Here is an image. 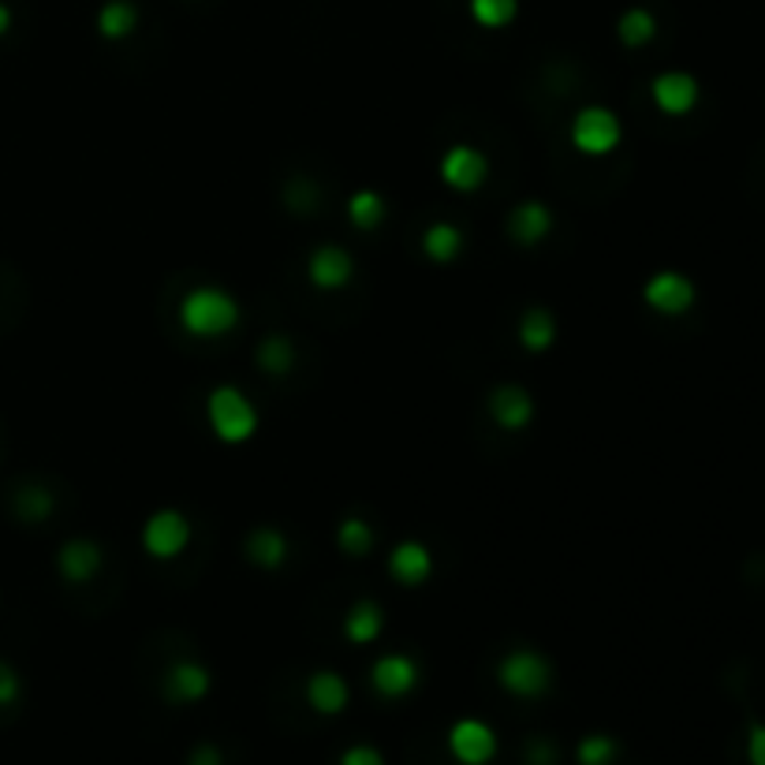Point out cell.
<instances>
[{"label":"cell","instance_id":"6da1fadb","mask_svg":"<svg viewBox=\"0 0 765 765\" xmlns=\"http://www.w3.org/2000/svg\"><path fill=\"white\" fill-rule=\"evenodd\" d=\"M179 321L190 337H225V332L239 321V307L228 291L220 288H198L179 303Z\"/></svg>","mask_w":765,"mask_h":765},{"label":"cell","instance_id":"7a4b0ae2","mask_svg":"<svg viewBox=\"0 0 765 765\" xmlns=\"http://www.w3.org/2000/svg\"><path fill=\"white\" fill-rule=\"evenodd\" d=\"M209 426L220 441H247L258 430V411L239 389L220 385L209 392Z\"/></svg>","mask_w":765,"mask_h":765},{"label":"cell","instance_id":"3957f363","mask_svg":"<svg viewBox=\"0 0 765 765\" xmlns=\"http://www.w3.org/2000/svg\"><path fill=\"white\" fill-rule=\"evenodd\" d=\"M552 680L549 661L535 650H511L505 661H500V683L505 691H511L516 699H538L546 694Z\"/></svg>","mask_w":765,"mask_h":765},{"label":"cell","instance_id":"277c9868","mask_svg":"<svg viewBox=\"0 0 765 765\" xmlns=\"http://www.w3.org/2000/svg\"><path fill=\"white\" fill-rule=\"evenodd\" d=\"M571 143L590 157L609 154V149H617V143H620V120L601 105L582 108V113L576 116V124H571Z\"/></svg>","mask_w":765,"mask_h":765},{"label":"cell","instance_id":"5b68a950","mask_svg":"<svg viewBox=\"0 0 765 765\" xmlns=\"http://www.w3.org/2000/svg\"><path fill=\"white\" fill-rule=\"evenodd\" d=\"M448 751L459 765H489L493 754H497V736L486 721H456L448 732Z\"/></svg>","mask_w":765,"mask_h":765},{"label":"cell","instance_id":"8992f818","mask_svg":"<svg viewBox=\"0 0 765 765\" xmlns=\"http://www.w3.org/2000/svg\"><path fill=\"white\" fill-rule=\"evenodd\" d=\"M187 541H190V523L173 508L149 516L146 530H143V546L149 557H157V560H168V557H176V552H184Z\"/></svg>","mask_w":765,"mask_h":765},{"label":"cell","instance_id":"52a82bcc","mask_svg":"<svg viewBox=\"0 0 765 765\" xmlns=\"http://www.w3.org/2000/svg\"><path fill=\"white\" fill-rule=\"evenodd\" d=\"M441 176H445V184L456 190H475L486 184L489 165L475 146H452L445 161H441Z\"/></svg>","mask_w":765,"mask_h":765},{"label":"cell","instance_id":"ba28073f","mask_svg":"<svg viewBox=\"0 0 765 765\" xmlns=\"http://www.w3.org/2000/svg\"><path fill=\"white\" fill-rule=\"evenodd\" d=\"M653 102L669 116H688L699 105V83L688 72H664L653 79Z\"/></svg>","mask_w":765,"mask_h":765},{"label":"cell","instance_id":"9c48e42d","mask_svg":"<svg viewBox=\"0 0 765 765\" xmlns=\"http://www.w3.org/2000/svg\"><path fill=\"white\" fill-rule=\"evenodd\" d=\"M370 683H374V691L385 694V699H404V694L418 683V664L404 658V653H389V658L374 661Z\"/></svg>","mask_w":765,"mask_h":765},{"label":"cell","instance_id":"30bf717a","mask_svg":"<svg viewBox=\"0 0 765 765\" xmlns=\"http://www.w3.org/2000/svg\"><path fill=\"white\" fill-rule=\"evenodd\" d=\"M647 303L661 314H683L694 303V285L683 273H658L647 285Z\"/></svg>","mask_w":765,"mask_h":765},{"label":"cell","instance_id":"8fae6325","mask_svg":"<svg viewBox=\"0 0 765 765\" xmlns=\"http://www.w3.org/2000/svg\"><path fill=\"white\" fill-rule=\"evenodd\" d=\"M489 415L497 418V426L505 430H523L535 415V400L527 396V389L519 385H500L489 392Z\"/></svg>","mask_w":765,"mask_h":765},{"label":"cell","instance_id":"7c38bea8","mask_svg":"<svg viewBox=\"0 0 765 765\" xmlns=\"http://www.w3.org/2000/svg\"><path fill=\"white\" fill-rule=\"evenodd\" d=\"M351 273H355V266H351V255L340 247H318L314 255H310V280H314L318 288L325 291H337L344 288Z\"/></svg>","mask_w":765,"mask_h":765},{"label":"cell","instance_id":"4fadbf2b","mask_svg":"<svg viewBox=\"0 0 765 765\" xmlns=\"http://www.w3.org/2000/svg\"><path fill=\"white\" fill-rule=\"evenodd\" d=\"M549 228H552V214L541 203H523V206L511 209V217H508L511 239L523 244V247L541 244V239L549 236Z\"/></svg>","mask_w":765,"mask_h":765},{"label":"cell","instance_id":"5bb4252c","mask_svg":"<svg viewBox=\"0 0 765 765\" xmlns=\"http://www.w3.org/2000/svg\"><path fill=\"white\" fill-rule=\"evenodd\" d=\"M165 691H168V699H176V702H198V699H206V691H209V672L195 661H179L168 669Z\"/></svg>","mask_w":765,"mask_h":765},{"label":"cell","instance_id":"9a60e30c","mask_svg":"<svg viewBox=\"0 0 765 765\" xmlns=\"http://www.w3.org/2000/svg\"><path fill=\"white\" fill-rule=\"evenodd\" d=\"M348 699H351V691H348L344 676H337V672H314L310 683H307V702L318 713H325V717L344 710Z\"/></svg>","mask_w":765,"mask_h":765},{"label":"cell","instance_id":"2e32d148","mask_svg":"<svg viewBox=\"0 0 765 765\" xmlns=\"http://www.w3.org/2000/svg\"><path fill=\"white\" fill-rule=\"evenodd\" d=\"M430 568H434V560H430V552L422 549L418 541H404V546L392 549L389 571H392V579L404 582V587H418V582L430 576Z\"/></svg>","mask_w":765,"mask_h":765},{"label":"cell","instance_id":"e0dca14e","mask_svg":"<svg viewBox=\"0 0 765 765\" xmlns=\"http://www.w3.org/2000/svg\"><path fill=\"white\" fill-rule=\"evenodd\" d=\"M97 568H102V549H97L94 541L75 538L60 549V571H64L72 582H86Z\"/></svg>","mask_w":765,"mask_h":765},{"label":"cell","instance_id":"ac0fdd59","mask_svg":"<svg viewBox=\"0 0 765 765\" xmlns=\"http://www.w3.org/2000/svg\"><path fill=\"white\" fill-rule=\"evenodd\" d=\"M381 628H385V612H381L374 601H359V606H351L348 620H344V631L351 642H374L381 635Z\"/></svg>","mask_w":765,"mask_h":765},{"label":"cell","instance_id":"d6986e66","mask_svg":"<svg viewBox=\"0 0 765 765\" xmlns=\"http://www.w3.org/2000/svg\"><path fill=\"white\" fill-rule=\"evenodd\" d=\"M617 34L628 49H642L658 38V19H653V12H647V8H631V12L620 15Z\"/></svg>","mask_w":765,"mask_h":765},{"label":"cell","instance_id":"ffe728a7","mask_svg":"<svg viewBox=\"0 0 765 765\" xmlns=\"http://www.w3.org/2000/svg\"><path fill=\"white\" fill-rule=\"evenodd\" d=\"M247 552H250V560L261 564V568H280V564H285V552H288V541L280 530L261 527L247 538Z\"/></svg>","mask_w":765,"mask_h":765},{"label":"cell","instance_id":"44dd1931","mask_svg":"<svg viewBox=\"0 0 765 765\" xmlns=\"http://www.w3.org/2000/svg\"><path fill=\"white\" fill-rule=\"evenodd\" d=\"M519 340L527 351H546L557 340V321L549 310H527L519 321Z\"/></svg>","mask_w":765,"mask_h":765},{"label":"cell","instance_id":"7402d4cb","mask_svg":"<svg viewBox=\"0 0 765 765\" xmlns=\"http://www.w3.org/2000/svg\"><path fill=\"white\" fill-rule=\"evenodd\" d=\"M135 27H138V12L131 0H108L102 8V15H97V30H102L105 38H127Z\"/></svg>","mask_w":765,"mask_h":765},{"label":"cell","instance_id":"603a6c76","mask_svg":"<svg viewBox=\"0 0 765 765\" xmlns=\"http://www.w3.org/2000/svg\"><path fill=\"white\" fill-rule=\"evenodd\" d=\"M459 247H463V236L456 225H434L426 231V239H422V250L434 261H452L459 255Z\"/></svg>","mask_w":765,"mask_h":765},{"label":"cell","instance_id":"cb8c5ba5","mask_svg":"<svg viewBox=\"0 0 765 765\" xmlns=\"http://www.w3.org/2000/svg\"><path fill=\"white\" fill-rule=\"evenodd\" d=\"M348 217L355 228L370 231L385 220V203H381V195H374V190H359V195L348 203Z\"/></svg>","mask_w":765,"mask_h":765},{"label":"cell","instance_id":"d4e9b609","mask_svg":"<svg viewBox=\"0 0 765 765\" xmlns=\"http://www.w3.org/2000/svg\"><path fill=\"white\" fill-rule=\"evenodd\" d=\"M516 12H519V0H471V15L489 30L508 27Z\"/></svg>","mask_w":765,"mask_h":765},{"label":"cell","instance_id":"484cf974","mask_svg":"<svg viewBox=\"0 0 765 765\" xmlns=\"http://www.w3.org/2000/svg\"><path fill=\"white\" fill-rule=\"evenodd\" d=\"M291 362H296L291 340H285V337L261 340V348H258V366H261V370H269V374H288Z\"/></svg>","mask_w":765,"mask_h":765},{"label":"cell","instance_id":"4316f807","mask_svg":"<svg viewBox=\"0 0 765 765\" xmlns=\"http://www.w3.org/2000/svg\"><path fill=\"white\" fill-rule=\"evenodd\" d=\"M617 740H609V736H587L579 743V751H576V758L579 765H612L617 762Z\"/></svg>","mask_w":765,"mask_h":765},{"label":"cell","instance_id":"83f0119b","mask_svg":"<svg viewBox=\"0 0 765 765\" xmlns=\"http://www.w3.org/2000/svg\"><path fill=\"white\" fill-rule=\"evenodd\" d=\"M370 546H374V530L362 519H344V527H340V549L351 552V557H362V552H370Z\"/></svg>","mask_w":765,"mask_h":765},{"label":"cell","instance_id":"f1b7e54d","mask_svg":"<svg viewBox=\"0 0 765 765\" xmlns=\"http://www.w3.org/2000/svg\"><path fill=\"white\" fill-rule=\"evenodd\" d=\"M15 508L23 519H45L53 511V500H49V493L42 486H23L15 497Z\"/></svg>","mask_w":765,"mask_h":765},{"label":"cell","instance_id":"f546056e","mask_svg":"<svg viewBox=\"0 0 765 765\" xmlns=\"http://www.w3.org/2000/svg\"><path fill=\"white\" fill-rule=\"evenodd\" d=\"M340 765H385V758H381V751L359 743V747H348L344 754H340Z\"/></svg>","mask_w":765,"mask_h":765},{"label":"cell","instance_id":"4dcf8cb0","mask_svg":"<svg viewBox=\"0 0 765 765\" xmlns=\"http://www.w3.org/2000/svg\"><path fill=\"white\" fill-rule=\"evenodd\" d=\"M15 699H19V676L12 664L0 661V706H12Z\"/></svg>","mask_w":765,"mask_h":765},{"label":"cell","instance_id":"1f68e13d","mask_svg":"<svg viewBox=\"0 0 765 765\" xmlns=\"http://www.w3.org/2000/svg\"><path fill=\"white\" fill-rule=\"evenodd\" d=\"M747 762L765 765V724H754L747 732Z\"/></svg>","mask_w":765,"mask_h":765},{"label":"cell","instance_id":"d6a6232c","mask_svg":"<svg viewBox=\"0 0 765 765\" xmlns=\"http://www.w3.org/2000/svg\"><path fill=\"white\" fill-rule=\"evenodd\" d=\"M190 765H225V758H220L214 743H203V747L190 751Z\"/></svg>","mask_w":765,"mask_h":765},{"label":"cell","instance_id":"836d02e7","mask_svg":"<svg viewBox=\"0 0 765 765\" xmlns=\"http://www.w3.org/2000/svg\"><path fill=\"white\" fill-rule=\"evenodd\" d=\"M8 27H12V12H8V8L0 4V34H8Z\"/></svg>","mask_w":765,"mask_h":765}]
</instances>
